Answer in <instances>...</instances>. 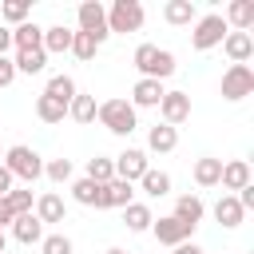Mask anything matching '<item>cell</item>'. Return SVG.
Wrapping results in <instances>:
<instances>
[{
  "mask_svg": "<svg viewBox=\"0 0 254 254\" xmlns=\"http://www.w3.org/2000/svg\"><path fill=\"white\" fill-rule=\"evenodd\" d=\"M12 238L24 242V246H32V242L44 238V222H40L32 210H28V214H16V218H12Z\"/></svg>",
  "mask_w": 254,
  "mask_h": 254,
  "instance_id": "d6986e66",
  "label": "cell"
},
{
  "mask_svg": "<svg viewBox=\"0 0 254 254\" xmlns=\"http://www.w3.org/2000/svg\"><path fill=\"white\" fill-rule=\"evenodd\" d=\"M139 187H143V194H151V198H167V194H171V175L147 167V175L139 179Z\"/></svg>",
  "mask_w": 254,
  "mask_h": 254,
  "instance_id": "f546056e",
  "label": "cell"
},
{
  "mask_svg": "<svg viewBox=\"0 0 254 254\" xmlns=\"http://www.w3.org/2000/svg\"><path fill=\"white\" fill-rule=\"evenodd\" d=\"M202 214H206V206H202L198 194H179V198H175V218H179L183 226L194 230V226L202 222Z\"/></svg>",
  "mask_w": 254,
  "mask_h": 254,
  "instance_id": "ac0fdd59",
  "label": "cell"
},
{
  "mask_svg": "<svg viewBox=\"0 0 254 254\" xmlns=\"http://www.w3.org/2000/svg\"><path fill=\"white\" fill-rule=\"evenodd\" d=\"M71 198H75L79 206H95V210H103V187H99V183H91L87 175L71 183Z\"/></svg>",
  "mask_w": 254,
  "mask_h": 254,
  "instance_id": "603a6c76",
  "label": "cell"
},
{
  "mask_svg": "<svg viewBox=\"0 0 254 254\" xmlns=\"http://www.w3.org/2000/svg\"><path fill=\"white\" fill-rule=\"evenodd\" d=\"M40 44H44V28L36 20H24L20 28H12V48L16 52H36Z\"/></svg>",
  "mask_w": 254,
  "mask_h": 254,
  "instance_id": "44dd1931",
  "label": "cell"
},
{
  "mask_svg": "<svg viewBox=\"0 0 254 254\" xmlns=\"http://www.w3.org/2000/svg\"><path fill=\"white\" fill-rule=\"evenodd\" d=\"M226 20L218 16V12H206V16H198L194 20V32H190V48L194 52H210V48H218L222 40H226Z\"/></svg>",
  "mask_w": 254,
  "mask_h": 254,
  "instance_id": "5b68a950",
  "label": "cell"
},
{
  "mask_svg": "<svg viewBox=\"0 0 254 254\" xmlns=\"http://www.w3.org/2000/svg\"><path fill=\"white\" fill-rule=\"evenodd\" d=\"M44 175H48L52 183H67V179H71V159H48V163H44Z\"/></svg>",
  "mask_w": 254,
  "mask_h": 254,
  "instance_id": "8d00e7d4",
  "label": "cell"
},
{
  "mask_svg": "<svg viewBox=\"0 0 254 254\" xmlns=\"http://www.w3.org/2000/svg\"><path fill=\"white\" fill-rule=\"evenodd\" d=\"M87 179H91V183H99V187H103V183H111V179H115V163H111L107 155L87 159Z\"/></svg>",
  "mask_w": 254,
  "mask_h": 254,
  "instance_id": "d6a6232c",
  "label": "cell"
},
{
  "mask_svg": "<svg viewBox=\"0 0 254 254\" xmlns=\"http://www.w3.org/2000/svg\"><path fill=\"white\" fill-rule=\"evenodd\" d=\"M175 254H206V250L194 246V242H183V246H175Z\"/></svg>",
  "mask_w": 254,
  "mask_h": 254,
  "instance_id": "b9f144b4",
  "label": "cell"
},
{
  "mask_svg": "<svg viewBox=\"0 0 254 254\" xmlns=\"http://www.w3.org/2000/svg\"><path fill=\"white\" fill-rule=\"evenodd\" d=\"M95 119H99L111 135H119V139H127V135L139 127V111H135L127 99H103L99 111H95Z\"/></svg>",
  "mask_w": 254,
  "mask_h": 254,
  "instance_id": "7a4b0ae2",
  "label": "cell"
},
{
  "mask_svg": "<svg viewBox=\"0 0 254 254\" xmlns=\"http://www.w3.org/2000/svg\"><path fill=\"white\" fill-rule=\"evenodd\" d=\"M194 183L198 187H218V175H222V159H214V155H202V159H194Z\"/></svg>",
  "mask_w": 254,
  "mask_h": 254,
  "instance_id": "4316f807",
  "label": "cell"
},
{
  "mask_svg": "<svg viewBox=\"0 0 254 254\" xmlns=\"http://www.w3.org/2000/svg\"><path fill=\"white\" fill-rule=\"evenodd\" d=\"M103 254H127V250H123V246H107Z\"/></svg>",
  "mask_w": 254,
  "mask_h": 254,
  "instance_id": "7bdbcfd3",
  "label": "cell"
},
{
  "mask_svg": "<svg viewBox=\"0 0 254 254\" xmlns=\"http://www.w3.org/2000/svg\"><path fill=\"white\" fill-rule=\"evenodd\" d=\"M95 52H99V44H95L91 36H83V32H75V36H71V56H75V60L91 64V60H95Z\"/></svg>",
  "mask_w": 254,
  "mask_h": 254,
  "instance_id": "836d02e7",
  "label": "cell"
},
{
  "mask_svg": "<svg viewBox=\"0 0 254 254\" xmlns=\"http://www.w3.org/2000/svg\"><path fill=\"white\" fill-rule=\"evenodd\" d=\"M75 91H79V87H75V79H71V75H52V79H48V87H44V95H48V99H56V103H64V107L75 99Z\"/></svg>",
  "mask_w": 254,
  "mask_h": 254,
  "instance_id": "83f0119b",
  "label": "cell"
},
{
  "mask_svg": "<svg viewBox=\"0 0 254 254\" xmlns=\"http://www.w3.org/2000/svg\"><path fill=\"white\" fill-rule=\"evenodd\" d=\"M40 254H71V238L67 234H44L40 238Z\"/></svg>",
  "mask_w": 254,
  "mask_h": 254,
  "instance_id": "d590c367",
  "label": "cell"
},
{
  "mask_svg": "<svg viewBox=\"0 0 254 254\" xmlns=\"http://www.w3.org/2000/svg\"><path fill=\"white\" fill-rule=\"evenodd\" d=\"M175 147H179V127L155 123V127L147 131V151H155V155H171Z\"/></svg>",
  "mask_w": 254,
  "mask_h": 254,
  "instance_id": "2e32d148",
  "label": "cell"
},
{
  "mask_svg": "<svg viewBox=\"0 0 254 254\" xmlns=\"http://www.w3.org/2000/svg\"><path fill=\"white\" fill-rule=\"evenodd\" d=\"M222 52L230 56V64H246V60L254 56V36H250V32H226Z\"/></svg>",
  "mask_w": 254,
  "mask_h": 254,
  "instance_id": "9a60e30c",
  "label": "cell"
},
{
  "mask_svg": "<svg viewBox=\"0 0 254 254\" xmlns=\"http://www.w3.org/2000/svg\"><path fill=\"white\" fill-rule=\"evenodd\" d=\"M151 222H155V214H151V206H147V202H131V206H123V226H127V230L147 234V230H151Z\"/></svg>",
  "mask_w": 254,
  "mask_h": 254,
  "instance_id": "d4e9b609",
  "label": "cell"
},
{
  "mask_svg": "<svg viewBox=\"0 0 254 254\" xmlns=\"http://www.w3.org/2000/svg\"><path fill=\"white\" fill-rule=\"evenodd\" d=\"M151 234H155V242H159V246H171V250H175V246L190 242V234H194V230H190V226H183L175 214H163V218H155V222H151Z\"/></svg>",
  "mask_w": 254,
  "mask_h": 254,
  "instance_id": "9c48e42d",
  "label": "cell"
},
{
  "mask_svg": "<svg viewBox=\"0 0 254 254\" xmlns=\"http://www.w3.org/2000/svg\"><path fill=\"white\" fill-rule=\"evenodd\" d=\"M135 202V183H123V179H111V183H103V210H111V206H131Z\"/></svg>",
  "mask_w": 254,
  "mask_h": 254,
  "instance_id": "e0dca14e",
  "label": "cell"
},
{
  "mask_svg": "<svg viewBox=\"0 0 254 254\" xmlns=\"http://www.w3.org/2000/svg\"><path fill=\"white\" fill-rule=\"evenodd\" d=\"M159 115H163L167 127L187 123V119H190V95H187V91H167V95L159 99Z\"/></svg>",
  "mask_w": 254,
  "mask_h": 254,
  "instance_id": "30bf717a",
  "label": "cell"
},
{
  "mask_svg": "<svg viewBox=\"0 0 254 254\" xmlns=\"http://www.w3.org/2000/svg\"><path fill=\"white\" fill-rule=\"evenodd\" d=\"M222 20H226L230 32H250L254 28V0H230Z\"/></svg>",
  "mask_w": 254,
  "mask_h": 254,
  "instance_id": "5bb4252c",
  "label": "cell"
},
{
  "mask_svg": "<svg viewBox=\"0 0 254 254\" xmlns=\"http://www.w3.org/2000/svg\"><path fill=\"white\" fill-rule=\"evenodd\" d=\"M28 16H32V4H28V0H4V4H0V20H8L12 28H20Z\"/></svg>",
  "mask_w": 254,
  "mask_h": 254,
  "instance_id": "1f68e13d",
  "label": "cell"
},
{
  "mask_svg": "<svg viewBox=\"0 0 254 254\" xmlns=\"http://www.w3.org/2000/svg\"><path fill=\"white\" fill-rule=\"evenodd\" d=\"M95 111H99L95 95H83V91H75V99L67 103V119H75V123H95Z\"/></svg>",
  "mask_w": 254,
  "mask_h": 254,
  "instance_id": "f1b7e54d",
  "label": "cell"
},
{
  "mask_svg": "<svg viewBox=\"0 0 254 254\" xmlns=\"http://www.w3.org/2000/svg\"><path fill=\"white\" fill-rule=\"evenodd\" d=\"M16 79V67H12V60L8 56H0V87H8Z\"/></svg>",
  "mask_w": 254,
  "mask_h": 254,
  "instance_id": "74e56055",
  "label": "cell"
},
{
  "mask_svg": "<svg viewBox=\"0 0 254 254\" xmlns=\"http://www.w3.org/2000/svg\"><path fill=\"white\" fill-rule=\"evenodd\" d=\"M12 218H16V214H12V210H8V202L0 198V230H4V226H12Z\"/></svg>",
  "mask_w": 254,
  "mask_h": 254,
  "instance_id": "ab89813d",
  "label": "cell"
},
{
  "mask_svg": "<svg viewBox=\"0 0 254 254\" xmlns=\"http://www.w3.org/2000/svg\"><path fill=\"white\" fill-rule=\"evenodd\" d=\"M254 179H250V163L246 159H230V163H222V175H218V187L226 190V194H238L242 187H250Z\"/></svg>",
  "mask_w": 254,
  "mask_h": 254,
  "instance_id": "8fae6325",
  "label": "cell"
},
{
  "mask_svg": "<svg viewBox=\"0 0 254 254\" xmlns=\"http://www.w3.org/2000/svg\"><path fill=\"white\" fill-rule=\"evenodd\" d=\"M4 202H8V210H12V214H28V210H32V190L12 187V190L4 194Z\"/></svg>",
  "mask_w": 254,
  "mask_h": 254,
  "instance_id": "e575fe53",
  "label": "cell"
},
{
  "mask_svg": "<svg viewBox=\"0 0 254 254\" xmlns=\"http://www.w3.org/2000/svg\"><path fill=\"white\" fill-rule=\"evenodd\" d=\"M214 218L226 226V230H234V226H242V218H246V210L238 206V198L234 194H222L218 202H214Z\"/></svg>",
  "mask_w": 254,
  "mask_h": 254,
  "instance_id": "cb8c5ba5",
  "label": "cell"
},
{
  "mask_svg": "<svg viewBox=\"0 0 254 254\" xmlns=\"http://www.w3.org/2000/svg\"><path fill=\"white\" fill-rule=\"evenodd\" d=\"M12 187H16V179H12V175L4 171V163H0V198H4V194H8Z\"/></svg>",
  "mask_w": 254,
  "mask_h": 254,
  "instance_id": "f35d334b",
  "label": "cell"
},
{
  "mask_svg": "<svg viewBox=\"0 0 254 254\" xmlns=\"http://www.w3.org/2000/svg\"><path fill=\"white\" fill-rule=\"evenodd\" d=\"M246 95H254V67L250 64H230L222 71V99L226 103H238Z\"/></svg>",
  "mask_w": 254,
  "mask_h": 254,
  "instance_id": "8992f818",
  "label": "cell"
},
{
  "mask_svg": "<svg viewBox=\"0 0 254 254\" xmlns=\"http://www.w3.org/2000/svg\"><path fill=\"white\" fill-rule=\"evenodd\" d=\"M143 20H147V12H143L139 0H111V8H107V32L131 36V32L143 28Z\"/></svg>",
  "mask_w": 254,
  "mask_h": 254,
  "instance_id": "277c9868",
  "label": "cell"
},
{
  "mask_svg": "<svg viewBox=\"0 0 254 254\" xmlns=\"http://www.w3.org/2000/svg\"><path fill=\"white\" fill-rule=\"evenodd\" d=\"M71 28H64V24H52V28H44V52L48 56H64V52H71Z\"/></svg>",
  "mask_w": 254,
  "mask_h": 254,
  "instance_id": "7402d4cb",
  "label": "cell"
},
{
  "mask_svg": "<svg viewBox=\"0 0 254 254\" xmlns=\"http://www.w3.org/2000/svg\"><path fill=\"white\" fill-rule=\"evenodd\" d=\"M131 64L139 67V79H159L163 83L167 75H175V56L167 48H159V44H139Z\"/></svg>",
  "mask_w": 254,
  "mask_h": 254,
  "instance_id": "6da1fadb",
  "label": "cell"
},
{
  "mask_svg": "<svg viewBox=\"0 0 254 254\" xmlns=\"http://www.w3.org/2000/svg\"><path fill=\"white\" fill-rule=\"evenodd\" d=\"M163 20L175 24V28H187V24L198 20V8H194V0H167L163 4Z\"/></svg>",
  "mask_w": 254,
  "mask_h": 254,
  "instance_id": "ffe728a7",
  "label": "cell"
},
{
  "mask_svg": "<svg viewBox=\"0 0 254 254\" xmlns=\"http://www.w3.org/2000/svg\"><path fill=\"white\" fill-rule=\"evenodd\" d=\"M0 159H4V151H0Z\"/></svg>",
  "mask_w": 254,
  "mask_h": 254,
  "instance_id": "f6af8a7d",
  "label": "cell"
},
{
  "mask_svg": "<svg viewBox=\"0 0 254 254\" xmlns=\"http://www.w3.org/2000/svg\"><path fill=\"white\" fill-rule=\"evenodd\" d=\"M4 246H8V234H4V230H0V254H4Z\"/></svg>",
  "mask_w": 254,
  "mask_h": 254,
  "instance_id": "ee69618b",
  "label": "cell"
},
{
  "mask_svg": "<svg viewBox=\"0 0 254 254\" xmlns=\"http://www.w3.org/2000/svg\"><path fill=\"white\" fill-rule=\"evenodd\" d=\"M12 67H16V75H40V71L48 67V52H44V48H36V52H16Z\"/></svg>",
  "mask_w": 254,
  "mask_h": 254,
  "instance_id": "484cf974",
  "label": "cell"
},
{
  "mask_svg": "<svg viewBox=\"0 0 254 254\" xmlns=\"http://www.w3.org/2000/svg\"><path fill=\"white\" fill-rule=\"evenodd\" d=\"M115 179H123V183H139L143 175H147V151H139V147H127V151H119L115 159Z\"/></svg>",
  "mask_w": 254,
  "mask_h": 254,
  "instance_id": "ba28073f",
  "label": "cell"
},
{
  "mask_svg": "<svg viewBox=\"0 0 254 254\" xmlns=\"http://www.w3.org/2000/svg\"><path fill=\"white\" fill-rule=\"evenodd\" d=\"M155 254H159V250H155Z\"/></svg>",
  "mask_w": 254,
  "mask_h": 254,
  "instance_id": "bcb514c9",
  "label": "cell"
},
{
  "mask_svg": "<svg viewBox=\"0 0 254 254\" xmlns=\"http://www.w3.org/2000/svg\"><path fill=\"white\" fill-rule=\"evenodd\" d=\"M167 95V87L159 83V79H135V87H131V107L139 111V107H159V99Z\"/></svg>",
  "mask_w": 254,
  "mask_h": 254,
  "instance_id": "4fadbf2b",
  "label": "cell"
},
{
  "mask_svg": "<svg viewBox=\"0 0 254 254\" xmlns=\"http://www.w3.org/2000/svg\"><path fill=\"white\" fill-rule=\"evenodd\" d=\"M32 214H36L44 226H56V222H64V218H67V206H64V198H60V194H52V190H48V194H40V198L32 202Z\"/></svg>",
  "mask_w": 254,
  "mask_h": 254,
  "instance_id": "7c38bea8",
  "label": "cell"
},
{
  "mask_svg": "<svg viewBox=\"0 0 254 254\" xmlns=\"http://www.w3.org/2000/svg\"><path fill=\"white\" fill-rule=\"evenodd\" d=\"M8 48H12V32L0 28V56H8Z\"/></svg>",
  "mask_w": 254,
  "mask_h": 254,
  "instance_id": "60d3db41",
  "label": "cell"
},
{
  "mask_svg": "<svg viewBox=\"0 0 254 254\" xmlns=\"http://www.w3.org/2000/svg\"><path fill=\"white\" fill-rule=\"evenodd\" d=\"M75 16H79V32L91 36V40L103 48V40L111 36V32H107V8H103L99 0H83V4L75 8Z\"/></svg>",
  "mask_w": 254,
  "mask_h": 254,
  "instance_id": "52a82bcc",
  "label": "cell"
},
{
  "mask_svg": "<svg viewBox=\"0 0 254 254\" xmlns=\"http://www.w3.org/2000/svg\"><path fill=\"white\" fill-rule=\"evenodd\" d=\"M36 115H40V123H64L67 107L56 103V99H48V95H36Z\"/></svg>",
  "mask_w": 254,
  "mask_h": 254,
  "instance_id": "4dcf8cb0",
  "label": "cell"
},
{
  "mask_svg": "<svg viewBox=\"0 0 254 254\" xmlns=\"http://www.w3.org/2000/svg\"><path fill=\"white\" fill-rule=\"evenodd\" d=\"M4 171L12 175V179H24L28 187L44 175V159L32 151V147H24V143H16V147H8L4 151Z\"/></svg>",
  "mask_w": 254,
  "mask_h": 254,
  "instance_id": "3957f363",
  "label": "cell"
}]
</instances>
